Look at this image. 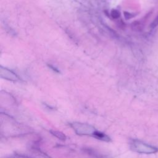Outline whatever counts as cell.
Here are the masks:
<instances>
[{"label": "cell", "mask_w": 158, "mask_h": 158, "mask_svg": "<svg viewBox=\"0 0 158 158\" xmlns=\"http://www.w3.org/2000/svg\"><path fill=\"white\" fill-rule=\"evenodd\" d=\"M5 72H4V75H1V76L2 77H4V78H6L7 80H18V77L17 76L15 75V73H13L12 72H11L9 70H7V69H4Z\"/></svg>", "instance_id": "cell-4"}, {"label": "cell", "mask_w": 158, "mask_h": 158, "mask_svg": "<svg viewBox=\"0 0 158 158\" xmlns=\"http://www.w3.org/2000/svg\"><path fill=\"white\" fill-rule=\"evenodd\" d=\"M93 137H94V138H96L97 139H99L101 141H105V142L111 141V138L107 135H106V133H104L103 132L98 131V130H96L95 131Z\"/></svg>", "instance_id": "cell-3"}, {"label": "cell", "mask_w": 158, "mask_h": 158, "mask_svg": "<svg viewBox=\"0 0 158 158\" xmlns=\"http://www.w3.org/2000/svg\"><path fill=\"white\" fill-rule=\"evenodd\" d=\"M110 15L111 17L113 18V19H117L118 17H120V13H119V11L114 9V10H112L110 12Z\"/></svg>", "instance_id": "cell-6"}, {"label": "cell", "mask_w": 158, "mask_h": 158, "mask_svg": "<svg viewBox=\"0 0 158 158\" xmlns=\"http://www.w3.org/2000/svg\"><path fill=\"white\" fill-rule=\"evenodd\" d=\"M157 25H158V17H157V18L154 21V22L152 23V24L151 25V26H152V28H154V27H155L156 26H157Z\"/></svg>", "instance_id": "cell-8"}, {"label": "cell", "mask_w": 158, "mask_h": 158, "mask_svg": "<svg viewBox=\"0 0 158 158\" xmlns=\"http://www.w3.org/2000/svg\"><path fill=\"white\" fill-rule=\"evenodd\" d=\"M70 127L75 133L80 136H93L94 133L97 130L93 126L85 123L73 122L70 123Z\"/></svg>", "instance_id": "cell-2"}, {"label": "cell", "mask_w": 158, "mask_h": 158, "mask_svg": "<svg viewBox=\"0 0 158 158\" xmlns=\"http://www.w3.org/2000/svg\"><path fill=\"white\" fill-rule=\"evenodd\" d=\"M130 147L132 151L139 154H149L158 152V148L157 147L136 139H133L130 141Z\"/></svg>", "instance_id": "cell-1"}, {"label": "cell", "mask_w": 158, "mask_h": 158, "mask_svg": "<svg viewBox=\"0 0 158 158\" xmlns=\"http://www.w3.org/2000/svg\"><path fill=\"white\" fill-rule=\"evenodd\" d=\"M10 158H30L28 157H26L25 156H22V155H20V154H15L13 156L10 157Z\"/></svg>", "instance_id": "cell-7"}, {"label": "cell", "mask_w": 158, "mask_h": 158, "mask_svg": "<svg viewBox=\"0 0 158 158\" xmlns=\"http://www.w3.org/2000/svg\"><path fill=\"white\" fill-rule=\"evenodd\" d=\"M50 133H51V135H52L56 137L57 138H58L60 140L62 141H65L67 138L66 135L63 133L62 131H58V130H50Z\"/></svg>", "instance_id": "cell-5"}]
</instances>
